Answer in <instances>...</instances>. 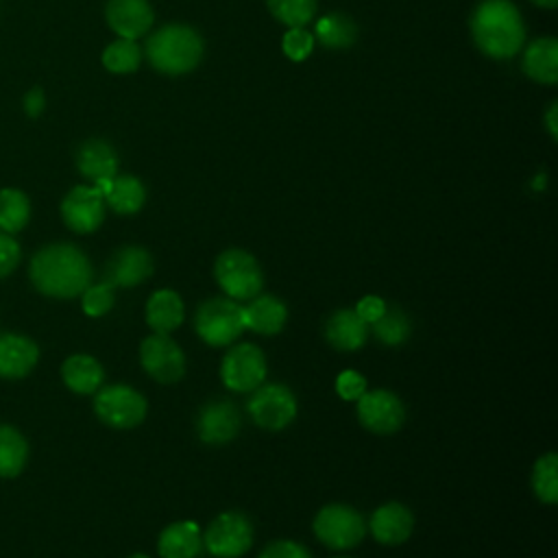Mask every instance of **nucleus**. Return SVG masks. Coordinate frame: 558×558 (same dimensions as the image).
<instances>
[{
  "mask_svg": "<svg viewBox=\"0 0 558 558\" xmlns=\"http://www.w3.org/2000/svg\"><path fill=\"white\" fill-rule=\"evenodd\" d=\"M28 275L37 292L52 299H74L92 283V264L78 246L57 242L33 255Z\"/></svg>",
  "mask_w": 558,
  "mask_h": 558,
  "instance_id": "nucleus-1",
  "label": "nucleus"
},
{
  "mask_svg": "<svg viewBox=\"0 0 558 558\" xmlns=\"http://www.w3.org/2000/svg\"><path fill=\"white\" fill-rule=\"evenodd\" d=\"M471 33L477 48L493 59H508L519 52L525 26L510 0H482L471 17Z\"/></svg>",
  "mask_w": 558,
  "mask_h": 558,
  "instance_id": "nucleus-2",
  "label": "nucleus"
},
{
  "mask_svg": "<svg viewBox=\"0 0 558 558\" xmlns=\"http://www.w3.org/2000/svg\"><path fill=\"white\" fill-rule=\"evenodd\" d=\"M146 57L150 65L163 74H185L198 65L203 39L190 26L168 24L148 37Z\"/></svg>",
  "mask_w": 558,
  "mask_h": 558,
  "instance_id": "nucleus-3",
  "label": "nucleus"
},
{
  "mask_svg": "<svg viewBox=\"0 0 558 558\" xmlns=\"http://www.w3.org/2000/svg\"><path fill=\"white\" fill-rule=\"evenodd\" d=\"M214 277L220 290L233 301H248L259 294L264 275L257 259L242 248H227L214 262Z\"/></svg>",
  "mask_w": 558,
  "mask_h": 558,
  "instance_id": "nucleus-4",
  "label": "nucleus"
},
{
  "mask_svg": "<svg viewBox=\"0 0 558 558\" xmlns=\"http://www.w3.org/2000/svg\"><path fill=\"white\" fill-rule=\"evenodd\" d=\"M198 338L209 347H227L244 331L242 305L229 296L203 301L194 316Z\"/></svg>",
  "mask_w": 558,
  "mask_h": 558,
  "instance_id": "nucleus-5",
  "label": "nucleus"
},
{
  "mask_svg": "<svg viewBox=\"0 0 558 558\" xmlns=\"http://www.w3.org/2000/svg\"><path fill=\"white\" fill-rule=\"evenodd\" d=\"M148 403L142 392L126 384L100 386L94 392L96 416L113 429H133L146 418Z\"/></svg>",
  "mask_w": 558,
  "mask_h": 558,
  "instance_id": "nucleus-6",
  "label": "nucleus"
},
{
  "mask_svg": "<svg viewBox=\"0 0 558 558\" xmlns=\"http://www.w3.org/2000/svg\"><path fill=\"white\" fill-rule=\"evenodd\" d=\"M314 534L316 538L336 551H344L355 547L364 534H366V523L364 517L347 506V504H327L323 506L316 517H314Z\"/></svg>",
  "mask_w": 558,
  "mask_h": 558,
  "instance_id": "nucleus-7",
  "label": "nucleus"
},
{
  "mask_svg": "<svg viewBox=\"0 0 558 558\" xmlns=\"http://www.w3.org/2000/svg\"><path fill=\"white\" fill-rule=\"evenodd\" d=\"M246 412L251 421L268 432L286 429L296 416V397L283 384H259L248 392Z\"/></svg>",
  "mask_w": 558,
  "mask_h": 558,
  "instance_id": "nucleus-8",
  "label": "nucleus"
},
{
  "mask_svg": "<svg viewBox=\"0 0 558 558\" xmlns=\"http://www.w3.org/2000/svg\"><path fill=\"white\" fill-rule=\"evenodd\" d=\"M253 545V525L242 512H220L203 532V547L214 558H240Z\"/></svg>",
  "mask_w": 558,
  "mask_h": 558,
  "instance_id": "nucleus-9",
  "label": "nucleus"
},
{
  "mask_svg": "<svg viewBox=\"0 0 558 558\" xmlns=\"http://www.w3.org/2000/svg\"><path fill=\"white\" fill-rule=\"evenodd\" d=\"M220 379L231 392H251L266 379V357L257 344H233L220 362Z\"/></svg>",
  "mask_w": 558,
  "mask_h": 558,
  "instance_id": "nucleus-10",
  "label": "nucleus"
},
{
  "mask_svg": "<svg viewBox=\"0 0 558 558\" xmlns=\"http://www.w3.org/2000/svg\"><path fill=\"white\" fill-rule=\"evenodd\" d=\"M144 371L159 384H174L185 375V355L168 333H150L140 344Z\"/></svg>",
  "mask_w": 558,
  "mask_h": 558,
  "instance_id": "nucleus-11",
  "label": "nucleus"
},
{
  "mask_svg": "<svg viewBox=\"0 0 558 558\" xmlns=\"http://www.w3.org/2000/svg\"><path fill=\"white\" fill-rule=\"evenodd\" d=\"M357 421L373 434H392L403 425L405 408L390 390H366L357 399Z\"/></svg>",
  "mask_w": 558,
  "mask_h": 558,
  "instance_id": "nucleus-12",
  "label": "nucleus"
},
{
  "mask_svg": "<svg viewBox=\"0 0 558 558\" xmlns=\"http://www.w3.org/2000/svg\"><path fill=\"white\" fill-rule=\"evenodd\" d=\"M61 218L72 231L92 233L102 225L105 196L94 185H76L61 203Z\"/></svg>",
  "mask_w": 558,
  "mask_h": 558,
  "instance_id": "nucleus-13",
  "label": "nucleus"
},
{
  "mask_svg": "<svg viewBox=\"0 0 558 558\" xmlns=\"http://www.w3.org/2000/svg\"><path fill=\"white\" fill-rule=\"evenodd\" d=\"M240 432V412L231 401H209L196 416V434L207 445L231 442Z\"/></svg>",
  "mask_w": 558,
  "mask_h": 558,
  "instance_id": "nucleus-14",
  "label": "nucleus"
},
{
  "mask_svg": "<svg viewBox=\"0 0 558 558\" xmlns=\"http://www.w3.org/2000/svg\"><path fill=\"white\" fill-rule=\"evenodd\" d=\"M153 275V257L142 246H122L105 268V281L113 288H133Z\"/></svg>",
  "mask_w": 558,
  "mask_h": 558,
  "instance_id": "nucleus-15",
  "label": "nucleus"
},
{
  "mask_svg": "<svg viewBox=\"0 0 558 558\" xmlns=\"http://www.w3.org/2000/svg\"><path fill=\"white\" fill-rule=\"evenodd\" d=\"M412 530L414 514L408 506L399 501H388L379 506L368 519V532L381 545H401L410 538Z\"/></svg>",
  "mask_w": 558,
  "mask_h": 558,
  "instance_id": "nucleus-16",
  "label": "nucleus"
},
{
  "mask_svg": "<svg viewBox=\"0 0 558 558\" xmlns=\"http://www.w3.org/2000/svg\"><path fill=\"white\" fill-rule=\"evenodd\" d=\"M105 15L113 33L122 39H135L153 24V9L148 0H109Z\"/></svg>",
  "mask_w": 558,
  "mask_h": 558,
  "instance_id": "nucleus-17",
  "label": "nucleus"
},
{
  "mask_svg": "<svg viewBox=\"0 0 558 558\" xmlns=\"http://www.w3.org/2000/svg\"><path fill=\"white\" fill-rule=\"evenodd\" d=\"M39 360V347L22 333L0 336V377L22 379L26 377Z\"/></svg>",
  "mask_w": 558,
  "mask_h": 558,
  "instance_id": "nucleus-18",
  "label": "nucleus"
},
{
  "mask_svg": "<svg viewBox=\"0 0 558 558\" xmlns=\"http://www.w3.org/2000/svg\"><path fill=\"white\" fill-rule=\"evenodd\" d=\"M244 329H251L262 336H275L283 329L288 320L286 303L272 294H257L248 299V305L242 307Z\"/></svg>",
  "mask_w": 558,
  "mask_h": 558,
  "instance_id": "nucleus-19",
  "label": "nucleus"
},
{
  "mask_svg": "<svg viewBox=\"0 0 558 558\" xmlns=\"http://www.w3.org/2000/svg\"><path fill=\"white\" fill-rule=\"evenodd\" d=\"M76 166L78 172L92 181L94 187L109 183L118 174V159L109 144L100 140L85 142L76 153Z\"/></svg>",
  "mask_w": 558,
  "mask_h": 558,
  "instance_id": "nucleus-20",
  "label": "nucleus"
},
{
  "mask_svg": "<svg viewBox=\"0 0 558 558\" xmlns=\"http://www.w3.org/2000/svg\"><path fill=\"white\" fill-rule=\"evenodd\" d=\"M203 549V532L194 521H174L157 538L161 558H196Z\"/></svg>",
  "mask_w": 558,
  "mask_h": 558,
  "instance_id": "nucleus-21",
  "label": "nucleus"
},
{
  "mask_svg": "<svg viewBox=\"0 0 558 558\" xmlns=\"http://www.w3.org/2000/svg\"><path fill=\"white\" fill-rule=\"evenodd\" d=\"M325 340L338 351H357L368 336V325L353 310H336L325 323Z\"/></svg>",
  "mask_w": 558,
  "mask_h": 558,
  "instance_id": "nucleus-22",
  "label": "nucleus"
},
{
  "mask_svg": "<svg viewBox=\"0 0 558 558\" xmlns=\"http://www.w3.org/2000/svg\"><path fill=\"white\" fill-rule=\"evenodd\" d=\"M146 323L155 333H170L174 331L183 318H185V307L181 296L174 290H157L148 296L146 301Z\"/></svg>",
  "mask_w": 558,
  "mask_h": 558,
  "instance_id": "nucleus-23",
  "label": "nucleus"
},
{
  "mask_svg": "<svg viewBox=\"0 0 558 558\" xmlns=\"http://www.w3.org/2000/svg\"><path fill=\"white\" fill-rule=\"evenodd\" d=\"M61 377L72 392L94 395L105 381V371L96 357L87 353H74L61 364Z\"/></svg>",
  "mask_w": 558,
  "mask_h": 558,
  "instance_id": "nucleus-24",
  "label": "nucleus"
},
{
  "mask_svg": "<svg viewBox=\"0 0 558 558\" xmlns=\"http://www.w3.org/2000/svg\"><path fill=\"white\" fill-rule=\"evenodd\" d=\"M523 72L538 83L558 81V41L554 37H541L525 48Z\"/></svg>",
  "mask_w": 558,
  "mask_h": 558,
  "instance_id": "nucleus-25",
  "label": "nucleus"
},
{
  "mask_svg": "<svg viewBox=\"0 0 558 558\" xmlns=\"http://www.w3.org/2000/svg\"><path fill=\"white\" fill-rule=\"evenodd\" d=\"M146 201V190L140 179L131 174H116L109 183V190L105 192V203L122 216L135 214L142 209Z\"/></svg>",
  "mask_w": 558,
  "mask_h": 558,
  "instance_id": "nucleus-26",
  "label": "nucleus"
},
{
  "mask_svg": "<svg viewBox=\"0 0 558 558\" xmlns=\"http://www.w3.org/2000/svg\"><path fill=\"white\" fill-rule=\"evenodd\" d=\"M28 460L26 438L11 425H0V480L20 475Z\"/></svg>",
  "mask_w": 558,
  "mask_h": 558,
  "instance_id": "nucleus-27",
  "label": "nucleus"
},
{
  "mask_svg": "<svg viewBox=\"0 0 558 558\" xmlns=\"http://www.w3.org/2000/svg\"><path fill=\"white\" fill-rule=\"evenodd\" d=\"M314 35L325 48H349L357 39V26L344 13H329L316 22Z\"/></svg>",
  "mask_w": 558,
  "mask_h": 558,
  "instance_id": "nucleus-28",
  "label": "nucleus"
},
{
  "mask_svg": "<svg viewBox=\"0 0 558 558\" xmlns=\"http://www.w3.org/2000/svg\"><path fill=\"white\" fill-rule=\"evenodd\" d=\"M28 218H31L28 196L15 187L0 190V231L13 235L26 227Z\"/></svg>",
  "mask_w": 558,
  "mask_h": 558,
  "instance_id": "nucleus-29",
  "label": "nucleus"
},
{
  "mask_svg": "<svg viewBox=\"0 0 558 558\" xmlns=\"http://www.w3.org/2000/svg\"><path fill=\"white\" fill-rule=\"evenodd\" d=\"M371 327L375 338L386 347H399L412 333V320L399 307H386V312L375 323H371Z\"/></svg>",
  "mask_w": 558,
  "mask_h": 558,
  "instance_id": "nucleus-30",
  "label": "nucleus"
},
{
  "mask_svg": "<svg viewBox=\"0 0 558 558\" xmlns=\"http://www.w3.org/2000/svg\"><path fill=\"white\" fill-rule=\"evenodd\" d=\"M532 490L538 501H558V456L554 451L541 456L532 469Z\"/></svg>",
  "mask_w": 558,
  "mask_h": 558,
  "instance_id": "nucleus-31",
  "label": "nucleus"
},
{
  "mask_svg": "<svg viewBox=\"0 0 558 558\" xmlns=\"http://www.w3.org/2000/svg\"><path fill=\"white\" fill-rule=\"evenodd\" d=\"M140 46L135 39H116L102 52V63L113 74H129L140 65Z\"/></svg>",
  "mask_w": 558,
  "mask_h": 558,
  "instance_id": "nucleus-32",
  "label": "nucleus"
},
{
  "mask_svg": "<svg viewBox=\"0 0 558 558\" xmlns=\"http://www.w3.org/2000/svg\"><path fill=\"white\" fill-rule=\"evenodd\" d=\"M270 13L290 28H303L316 13V0H266Z\"/></svg>",
  "mask_w": 558,
  "mask_h": 558,
  "instance_id": "nucleus-33",
  "label": "nucleus"
},
{
  "mask_svg": "<svg viewBox=\"0 0 558 558\" xmlns=\"http://www.w3.org/2000/svg\"><path fill=\"white\" fill-rule=\"evenodd\" d=\"M116 294H113V286L107 281L100 283H89L83 292H81V307L87 316H102L113 307Z\"/></svg>",
  "mask_w": 558,
  "mask_h": 558,
  "instance_id": "nucleus-34",
  "label": "nucleus"
},
{
  "mask_svg": "<svg viewBox=\"0 0 558 558\" xmlns=\"http://www.w3.org/2000/svg\"><path fill=\"white\" fill-rule=\"evenodd\" d=\"M283 52L288 59L292 61H303L310 57L312 52V46H314V35L303 31V28H290L286 35H283Z\"/></svg>",
  "mask_w": 558,
  "mask_h": 558,
  "instance_id": "nucleus-35",
  "label": "nucleus"
},
{
  "mask_svg": "<svg viewBox=\"0 0 558 558\" xmlns=\"http://www.w3.org/2000/svg\"><path fill=\"white\" fill-rule=\"evenodd\" d=\"M336 392L344 401H357L366 392V379L357 371L347 368L336 379Z\"/></svg>",
  "mask_w": 558,
  "mask_h": 558,
  "instance_id": "nucleus-36",
  "label": "nucleus"
},
{
  "mask_svg": "<svg viewBox=\"0 0 558 558\" xmlns=\"http://www.w3.org/2000/svg\"><path fill=\"white\" fill-rule=\"evenodd\" d=\"M20 257H22V251L15 238L11 233L0 231V279L11 275L17 268Z\"/></svg>",
  "mask_w": 558,
  "mask_h": 558,
  "instance_id": "nucleus-37",
  "label": "nucleus"
},
{
  "mask_svg": "<svg viewBox=\"0 0 558 558\" xmlns=\"http://www.w3.org/2000/svg\"><path fill=\"white\" fill-rule=\"evenodd\" d=\"M259 558H312L310 551L294 541H275L264 547Z\"/></svg>",
  "mask_w": 558,
  "mask_h": 558,
  "instance_id": "nucleus-38",
  "label": "nucleus"
},
{
  "mask_svg": "<svg viewBox=\"0 0 558 558\" xmlns=\"http://www.w3.org/2000/svg\"><path fill=\"white\" fill-rule=\"evenodd\" d=\"M366 325H371V323H375L384 312H386V303H384V299H379L377 294H366V296H362L360 301H357V305H355V310H353Z\"/></svg>",
  "mask_w": 558,
  "mask_h": 558,
  "instance_id": "nucleus-39",
  "label": "nucleus"
},
{
  "mask_svg": "<svg viewBox=\"0 0 558 558\" xmlns=\"http://www.w3.org/2000/svg\"><path fill=\"white\" fill-rule=\"evenodd\" d=\"M44 102H46V98H44V92L39 89V87H33L26 96H24V111L28 113V116H39L41 113V109H44Z\"/></svg>",
  "mask_w": 558,
  "mask_h": 558,
  "instance_id": "nucleus-40",
  "label": "nucleus"
},
{
  "mask_svg": "<svg viewBox=\"0 0 558 558\" xmlns=\"http://www.w3.org/2000/svg\"><path fill=\"white\" fill-rule=\"evenodd\" d=\"M556 113H558V105L556 102H551V107H549V111H547V131H549V135L551 137H556L558 135V126H556Z\"/></svg>",
  "mask_w": 558,
  "mask_h": 558,
  "instance_id": "nucleus-41",
  "label": "nucleus"
},
{
  "mask_svg": "<svg viewBox=\"0 0 558 558\" xmlns=\"http://www.w3.org/2000/svg\"><path fill=\"white\" fill-rule=\"evenodd\" d=\"M532 2L538 7H545V9H554L558 4V0H532Z\"/></svg>",
  "mask_w": 558,
  "mask_h": 558,
  "instance_id": "nucleus-42",
  "label": "nucleus"
},
{
  "mask_svg": "<svg viewBox=\"0 0 558 558\" xmlns=\"http://www.w3.org/2000/svg\"><path fill=\"white\" fill-rule=\"evenodd\" d=\"M129 558H148L146 554H133V556H129Z\"/></svg>",
  "mask_w": 558,
  "mask_h": 558,
  "instance_id": "nucleus-43",
  "label": "nucleus"
},
{
  "mask_svg": "<svg viewBox=\"0 0 558 558\" xmlns=\"http://www.w3.org/2000/svg\"><path fill=\"white\" fill-rule=\"evenodd\" d=\"M338 558H344V556H338Z\"/></svg>",
  "mask_w": 558,
  "mask_h": 558,
  "instance_id": "nucleus-44",
  "label": "nucleus"
}]
</instances>
